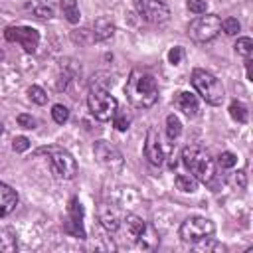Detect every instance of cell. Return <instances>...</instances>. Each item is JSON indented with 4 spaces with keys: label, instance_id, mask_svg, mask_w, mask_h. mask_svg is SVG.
Here are the masks:
<instances>
[{
    "label": "cell",
    "instance_id": "obj_1",
    "mask_svg": "<svg viewBox=\"0 0 253 253\" xmlns=\"http://www.w3.org/2000/svg\"><path fill=\"white\" fill-rule=\"evenodd\" d=\"M125 95L134 109H150L158 101V85L154 75L146 69H132L125 85Z\"/></svg>",
    "mask_w": 253,
    "mask_h": 253
},
{
    "label": "cell",
    "instance_id": "obj_2",
    "mask_svg": "<svg viewBox=\"0 0 253 253\" xmlns=\"http://www.w3.org/2000/svg\"><path fill=\"white\" fill-rule=\"evenodd\" d=\"M182 162L184 166L190 170V174L198 180V182H211V178L215 176V162L210 156L208 150L200 148V146H186L182 150Z\"/></svg>",
    "mask_w": 253,
    "mask_h": 253
},
{
    "label": "cell",
    "instance_id": "obj_3",
    "mask_svg": "<svg viewBox=\"0 0 253 253\" xmlns=\"http://www.w3.org/2000/svg\"><path fill=\"white\" fill-rule=\"evenodd\" d=\"M192 85H194V89L198 91V95H200L208 105L217 107V105H221L223 99H225V89H223L221 81H219L213 73H210V71H206V69H200V67H198V69L192 71Z\"/></svg>",
    "mask_w": 253,
    "mask_h": 253
},
{
    "label": "cell",
    "instance_id": "obj_4",
    "mask_svg": "<svg viewBox=\"0 0 253 253\" xmlns=\"http://www.w3.org/2000/svg\"><path fill=\"white\" fill-rule=\"evenodd\" d=\"M87 105L91 115L97 121H111L117 113V99L111 95V91L107 87H99V85H91L89 95H87Z\"/></svg>",
    "mask_w": 253,
    "mask_h": 253
},
{
    "label": "cell",
    "instance_id": "obj_5",
    "mask_svg": "<svg viewBox=\"0 0 253 253\" xmlns=\"http://www.w3.org/2000/svg\"><path fill=\"white\" fill-rule=\"evenodd\" d=\"M219 32H221V20L217 14H204V16L200 14L188 24V36L198 43H206L213 40Z\"/></svg>",
    "mask_w": 253,
    "mask_h": 253
},
{
    "label": "cell",
    "instance_id": "obj_6",
    "mask_svg": "<svg viewBox=\"0 0 253 253\" xmlns=\"http://www.w3.org/2000/svg\"><path fill=\"white\" fill-rule=\"evenodd\" d=\"M42 152L47 154L49 164H51V170H53V174L57 178H61V180L75 178V174H77V162H75V158L65 148H61V146H45V148H42Z\"/></svg>",
    "mask_w": 253,
    "mask_h": 253
},
{
    "label": "cell",
    "instance_id": "obj_7",
    "mask_svg": "<svg viewBox=\"0 0 253 253\" xmlns=\"http://www.w3.org/2000/svg\"><path fill=\"white\" fill-rule=\"evenodd\" d=\"M215 231V225L211 219L208 217H202V215H194V217H188L182 221L178 233H180V239L186 241V243H196L200 239H206V237H211Z\"/></svg>",
    "mask_w": 253,
    "mask_h": 253
},
{
    "label": "cell",
    "instance_id": "obj_8",
    "mask_svg": "<svg viewBox=\"0 0 253 253\" xmlns=\"http://www.w3.org/2000/svg\"><path fill=\"white\" fill-rule=\"evenodd\" d=\"M138 16L148 24H164L170 20V8L162 0H132Z\"/></svg>",
    "mask_w": 253,
    "mask_h": 253
},
{
    "label": "cell",
    "instance_id": "obj_9",
    "mask_svg": "<svg viewBox=\"0 0 253 253\" xmlns=\"http://www.w3.org/2000/svg\"><path fill=\"white\" fill-rule=\"evenodd\" d=\"M93 154H95L97 162L101 166H105L107 170H111V172H119L123 168V164H125L121 150L117 146L109 144L107 140H97L93 144Z\"/></svg>",
    "mask_w": 253,
    "mask_h": 253
},
{
    "label": "cell",
    "instance_id": "obj_10",
    "mask_svg": "<svg viewBox=\"0 0 253 253\" xmlns=\"http://www.w3.org/2000/svg\"><path fill=\"white\" fill-rule=\"evenodd\" d=\"M4 38L8 42H18L28 53H34L40 43V32L30 26H10L4 30Z\"/></svg>",
    "mask_w": 253,
    "mask_h": 253
},
{
    "label": "cell",
    "instance_id": "obj_11",
    "mask_svg": "<svg viewBox=\"0 0 253 253\" xmlns=\"http://www.w3.org/2000/svg\"><path fill=\"white\" fill-rule=\"evenodd\" d=\"M144 156L152 166H160L164 162V150L160 144V136L158 130L154 126H150L146 130V138H144Z\"/></svg>",
    "mask_w": 253,
    "mask_h": 253
},
{
    "label": "cell",
    "instance_id": "obj_12",
    "mask_svg": "<svg viewBox=\"0 0 253 253\" xmlns=\"http://www.w3.org/2000/svg\"><path fill=\"white\" fill-rule=\"evenodd\" d=\"M67 213H69V219L65 223V231L71 233L73 237L83 239L85 237V229H83V208H81V202L77 198H71L69 208H67Z\"/></svg>",
    "mask_w": 253,
    "mask_h": 253
},
{
    "label": "cell",
    "instance_id": "obj_13",
    "mask_svg": "<svg viewBox=\"0 0 253 253\" xmlns=\"http://www.w3.org/2000/svg\"><path fill=\"white\" fill-rule=\"evenodd\" d=\"M97 217H99V223L107 229V231H117L121 227V221H123V215L121 211L113 206V204H99V210H97Z\"/></svg>",
    "mask_w": 253,
    "mask_h": 253
},
{
    "label": "cell",
    "instance_id": "obj_14",
    "mask_svg": "<svg viewBox=\"0 0 253 253\" xmlns=\"http://www.w3.org/2000/svg\"><path fill=\"white\" fill-rule=\"evenodd\" d=\"M174 107H176L178 111H182L186 117H196V115H198V109H200L196 95H192V93H188V91L176 93V97H174Z\"/></svg>",
    "mask_w": 253,
    "mask_h": 253
},
{
    "label": "cell",
    "instance_id": "obj_15",
    "mask_svg": "<svg viewBox=\"0 0 253 253\" xmlns=\"http://www.w3.org/2000/svg\"><path fill=\"white\" fill-rule=\"evenodd\" d=\"M18 206V194L12 186L0 182V217H6Z\"/></svg>",
    "mask_w": 253,
    "mask_h": 253
},
{
    "label": "cell",
    "instance_id": "obj_16",
    "mask_svg": "<svg viewBox=\"0 0 253 253\" xmlns=\"http://www.w3.org/2000/svg\"><path fill=\"white\" fill-rule=\"evenodd\" d=\"M121 225L125 227V233H126L128 239H132V241H136V239L142 235V231L146 229V221H144L142 217L134 215V213H126V215H123Z\"/></svg>",
    "mask_w": 253,
    "mask_h": 253
},
{
    "label": "cell",
    "instance_id": "obj_17",
    "mask_svg": "<svg viewBox=\"0 0 253 253\" xmlns=\"http://www.w3.org/2000/svg\"><path fill=\"white\" fill-rule=\"evenodd\" d=\"M113 34H115V24L109 18L101 16L93 22V40L103 42V40H109Z\"/></svg>",
    "mask_w": 253,
    "mask_h": 253
},
{
    "label": "cell",
    "instance_id": "obj_18",
    "mask_svg": "<svg viewBox=\"0 0 253 253\" xmlns=\"http://www.w3.org/2000/svg\"><path fill=\"white\" fill-rule=\"evenodd\" d=\"M26 10L32 12L36 18L40 20H49L53 18V6L45 0H28L26 2Z\"/></svg>",
    "mask_w": 253,
    "mask_h": 253
},
{
    "label": "cell",
    "instance_id": "obj_19",
    "mask_svg": "<svg viewBox=\"0 0 253 253\" xmlns=\"http://www.w3.org/2000/svg\"><path fill=\"white\" fill-rule=\"evenodd\" d=\"M59 8L69 24H77L81 20V12L77 6V0H59Z\"/></svg>",
    "mask_w": 253,
    "mask_h": 253
},
{
    "label": "cell",
    "instance_id": "obj_20",
    "mask_svg": "<svg viewBox=\"0 0 253 253\" xmlns=\"http://www.w3.org/2000/svg\"><path fill=\"white\" fill-rule=\"evenodd\" d=\"M192 245H194V249H196L198 253H221V251H225V247H223L219 241H215L213 237L200 239V241H196V243H192Z\"/></svg>",
    "mask_w": 253,
    "mask_h": 253
},
{
    "label": "cell",
    "instance_id": "obj_21",
    "mask_svg": "<svg viewBox=\"0 0 253 253\" xmlns=\"http://www.w3.org/2000/svg\"><path fill=\"white\" fill-rule=\"evenodd\" d=\"M174 184L180 192H186V194H192V192L198 190V180L192 174H178L174 178Z\"/></svg>",
    "mask_w": 253,
    "mask_h": 253
},
{
    "label": "cell",
    "instance_id": "obj_22",
    "mask_svg": "<svg viewBox=\"0 0 253 253\" xmlns=\"http://www.w3.org/2000/svg\"><path fill=\"white\" fill-rule=\"evenodd\" d=\"M18 249V239L10 229L0 231V253H12Z\"/></svg>",
    "mask_w": 253,
    "mask_h": 253
},
{
    "label": "cell",
    "instance_id": "obj_23",
    "mask_svg": "<svg viewBox=\"0 0 253 253\" xmlns=\"http://www.w3.org/2000/svg\"><path fill=\"white\" fill-rule=\"evenodd\" d=\"M229 117H231L233 121H237V123H247V119H249L247 107H245L243 103H239V101H233V103L229 105Z\"/></svg>",
    "mask_w": 253,
    "mask_h": 253
},
{
    "label": "cell",
    "instance_id": "obj_24",
    "mask_svg": "<svg viewBox=\"0 0 253 253\" xmlns=\"http://www.w3.org/2000/svg\"><path fill=\"white\" fill-rule=\"evenodd\" d=\"M180 132H182V123H180V119H178L176 115H168V117H166V134H168V138H170V140H176V138L180 136Z\"/></svg>",
    "mask_w": 253,
    "mask_h": 253
},
{
    "label": "cell",
    "instance_id": "obj_25",
    "mask_svg": "<svg viewBox=\"0 0 253 253\" xmlns=\"http://www.w3.org/2000/svg\"><path fill=\"white\" fill-rule=\"evenodd\" d=\"M235 53L237 55H241V57H251V53H253V40L251 38H237V42H235Z\"/></svg>",
    "mask_w": 253,
    "mask_h": 253
},
{
    "label": "cell",
    "instance_id": "obj_26",
    "mask_svg": "<svg viewBox=\"0 0 253 253\" xmlns=\"http://www.w3.org/2000/svg\"><path fill=\"white\" fill-rule=\"evenodd\" d=\"M51 119H53L57 125L67 123V119H69V109H67L65 105H61V103L53 105V107H51Z\"/></svg>",
    "mask_w": 253,
    "mask_h": 253
},
{
    "label": "cell",
    "instance_id": "obj_27",
    "mask_svg": "<svg viewBox=\"0 0 253 253\" xmlns=\"http://www.w3.org/2000/svg\"><path fill=\"white\" fill-rule=\"evenodd\" d=\"M28 97H30V101L36 103V105H45V101H47L45 91H43L42 87H38V85L28 87Z\"/></svg>",
    "mask_w": 253,
    "mask_h": 253
},
{
    "label": "cell",
    "instance_id": "obj_28",
    "mask_svg": "<svg viewBox=\"0 0 253 253\" xmlns=\"http://www.w3.org/2000/svg\"><path fill=\"white\" fill-rule=\"evenodd\" d=\"M221 30H223L227 36H237V34L241 32V24H239L237 18H225V20L221 22Z\"/></svg>",
    "mask_w": 253,
    "mask_h": 253
},
{
    "label": "cell",
    "instance_id": "obj_29",
    "mask_svg": "<svg viewBox=\"0 0 253 253\" xmlns=\"http://www.w3.org/2000/svg\"><path fill=\"white\" fill-rule=\"evenodd\" d=\"M217 162H219V166H221V168H233V166L237 164V156H235L233 152L225 150V152H221V154H219Z\"/></svg>",
    "mask_w": 253,
    "mask_h": 253
},
{
    "label": "cell",
    "instance_id": "obj_30",
    "mask_svg": "<svg viewBox=\"0 0 253 253\" xmlns=\"http://www.w3.org/2000/svg\"><path fill=\"white\" fill-rule=\"evenodd\" d=\"M188 10L192 12V14H206V10H208V2L206 0H188Z\"/></svg>",
    "mask_w": 253,
    "mask_h": 253
},
{
    "label": "cell",
    "instance_id": "obj_31",
    "mask_svg": "<svg viewBox=\"0 0 253 253\" xmlns=\"http://www.w3.org/2000/svg\"><path fill=\"white\" fill-rule=\"evenodd\" d=\"M182 57H184V49H182L180 45H174V47L168 51V63H172V65H178V63L182 61Z\"/></svg>",
    "mask_w": 253,
    "mask_h": 253
},
{
    "label": "cell",
    "instance_id": "obj_32",
    "mask_svg": "<svg viewBox=\"0 0 253 253\" xmlns=\"http://www.w3.org/2000/svg\"><path fill=\"white\" fill-rule=\"evenodd\" d=\"M28 148H30V140H28L26 136H14V138H12V150L24 152V150H28Z\"/></svg>",
    "mask_w": 253,
    "mask_h": 253
},
{
    "label": "cell",
    "instance_id": "obj_33",
    "mask_svg": "<svg viewBox=\"0 0 253 253\" xmlns=\"http://www.w3.org/2000/svg\"><path fill=\"white\" fill-rule=\"evenodd\" d=\"M18 125L20 126H24V128H36V119L32 117V115H26V113H22V115H18Z\"/></svg>",
    "mask_w": 253,
    "mask_h": 253
},
{
    "label": "cell",
    "instance_id": "obj_34",
    "mask_svg": "<svg viewBox=\"0 0 253 253\" xmlns=\"http://www.w3.org/2000/svg\"><path fill=\"white\" fill-rule=\"evenodd\" d=\"M113 121H115V128H117V130H126L128 125H130V119H128L126 115H117V113H115Z\"/></svg>",
    "mask_w": 253,
    "mask_h": 253
},
{
    "label": "cell",
    "instance_id": "obj_35",
    "mask_svg": "<svg viewBox=\"0 0 253 253\" xmlns=\"http://www.w3.org/2000/svg\"><path fill=\"white\" fill-rule=\"evenodd\" d=\"M245 63H247V79H249V81H253V69H251V63H253V61H251V57H247V61H245Z\"/></svg>",
    "mask_w": 253,
    "mask_h": 253
},
{
    "label": "cell",
    "instance_id": "obj_36",
    "mask_svg": "<svg viewBox=\"0 0 253 253\" xmlns=\"http://www.w3.org/2000/svg\"><path fill=\"white\" fill-rule=\"evenodd\" d=\"M2 134H4V123L0 121V136H2Z\"/></svg>",
    "mask_w": 253,
    "mask_h": 253
},
{
    "label": "cell",
    "instance_id": "obj_37",
    "mask_svg": "<svg viewBox=\"0 0 253 253\" xmlns=\"http://www.w3.org/2000/svg\"><path fill=\"white\" fill-rule=\"evenodd\" d=\"M2 59H4V51L0 49V61H2Z\"/></svg>",
    "mask_w": 253,
    "mask_h": 253
}]
</instances>
